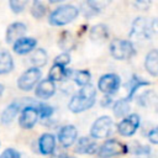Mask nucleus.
Here are the masks:
<instances>
[{
    "instance_id": "nucleus-1",
    "label": "nucleus",
    "mask_w": 158,
    "mask_h": 158,
    "mask_svg": "<svg viewBox=\"0 0 158 158\" xmlns=\"http://www.w3.org/2000/svg\"><path fill=\"white\" fill-rule=\"evenodd\" d=\"M95 98H96V89L91 84L83 86L79 90V93L72 96V99L68 102V109L74 114L83 112L90 109L95 104Z\"/></svg>"
},
{
    "instance_id": "nucleus-2",
    "label": "nucleus",
    "mask_w": 158,
    "mask_h": 158,
    "mask_svg": "<svg viewBox=\"0 0 158 158\" xmlns=\"http://www.w3.org/2000/svg\"><path fill=\"white\" fill-rule=\"evenodd\" d=\"M78 15H79L78 7L73 5H62L51 12L48 22L53 26H64L72 22Z\"/></svg>"
},
{
    "instance_id": "nucleus-3",
    "label": "nucleus",
    "mask_w": 158,
    "mask_h": 158,
    "mask_svg": "<svg viewBox=\"0 0 158 158\" xmlns=\"http://www.w3.org/2000/svg\"><path fill=\"white\" fill-rule=\"evenodd\" d=\"M110 53L115 59L125 60L135 54V47L131 41L116 38L110 42Z\"/></svg>"
},
{
    "instance_id": "nucleus-4",
    "label": "nucleus",
    "mask_w": 158,
    "mask_h": 158,
    "mask_svg": "<svg viewBox=\"0 0 158 158\" xmlns=\"http://www.w3.org/2000/svg\"><path fill=\"white\" fill-rule=\"evenodd\" d=\"M41 70L38 68L31 67L27 70H25L17 79V86L20 90L22 91H30L31 89H33V86L40 83L41 79Z\"/></svg>"
},
{
    "instance_id": "nucleus-5",
    "label": "nucleus",
    "mask_w": 158,
    "mask_h": 158,
    "mask_svg": "<svg viewBox=\"0 0 158 158\" xmlns=\"http://www.w3.org/2000/svg\"><path fill=\"white\" fill-rule=\"evenodd\" d=\"M112 118L109 116H100L99 118L95 120V122L91 125L90 128V136L95 139H101L106 138L112 130Z\"/></svg>"
},
{
    "instance_id": "nucleus-6",
    "label": "nucleus",
    "mask_w": 158,
    "mask_h": 158,
    "mask_svg": "<svg viewBox=\"0 0 158 158\" xmlns=\"http://www.w3.org/2000/svg\"><path fill=\"white\" fill-rule=\"evenodd\" d=\"M128 152L127 146H125L122 142L116 141V139H107L105 141L98 151V156L100 158H111L115 156H120Z\"/></svg>"
},
{
    "instance_id": "nucleus-7",
    "label": "nucleus",
    "mask_w": 158,
    "mask_h": 158,
    "mask_svg": "<svg viewBox=\"0 0 158 158\" xmlns=\"http://www.w3.org/2000/svg\"><path fill=\"white\" fill-rule=\"evenodd\" d=\"M38 117H40V114H38V110L36 107V102H32L31 105H27L21 110L19 123L22 128L30 130L36 125Z\"/></svg>"
},
{
    "instance_id": "nucleus-8",
    "label": "nucleus",
    "mask_w": 158,
    "mask_h": 158,
    "mask_svg": "<svg viewBox=\"0 0 158 158\" xmlns=\"http://www.w3.org/2000/svg\"><path fill=\"white\" fill-rule=\"evenodd\" d=\"M121 85V79L117 74L114 73H109V74H104L99 81H98V88L101 93L110 95L117 91V89Z\"/></svg>"
},
{
    "instance_id": "nucleus-9",
    "label": "nucleus",
    "mask_w": 158,
    "mask_h": 158,
    "mask_svg": "<svg viewBox=\"0 0 158 158\" xmlns=\"http://www.w3.org/2000/svg\"><path fill=\"white\" fill-rule=\"evenodd\" d=\"M139 115L137 114H130L125 118H122L117 125V131L122 136H132L137 128L139 127Z\"/></svg>"
},
{
    "instance_id": "nucleus-10",
    "label": "nucleus",
    "mask_w": 158,
    "mask_h": 158,
    "mask_svg": "<svg viewBox=\"0 0 158 158\" xmlns=\"http://www.w3.org/2000/svg\"><path fill=\"white\" fill-rule=\"evenodd\" d=\"M151 26L149 22L143 17H137L132 23V30L130 37L132 40H146L151 35Z\"/></svg>"
},
{
    "instance_id": "nucleus-11",
    "label": "nucleus",
    "mask_w": 158,
    "mask_h": 158,
    "mask_svg": "<svg viewBox=\"0 0 158 158\" xmlns=\"http://www.w3.org/2000/svg\"><path fill=\"white\" fill-rule=\"evenodd\" d=\"M77 137H78V130L75 128L74 125H65L58 132L59 143L65 148L74 144V142L77 141Z\"/></svg>"
},
{
    "instance_id": "nucleus-12",
    "label": "nucleus",
    "mask_w": 158,
    "mask_h": 158,
    "mask_svg": "<svg viewBox=\"0 0 158 158\" xmlns=\"http://www.w3.org/2000/svg\"><path fill=\"white\" fill-rule=\"evenodd\" d=\"M26 25L22 22H12L11 25L7 26L6 33H5V40L7 43H15L20 38L25 37L26 33Z\"/></svg>"
},
{
    "instance_id": "nucleus-13",
    "label": "nucleus",
    "mask_w": 158,
    "mask_h": 158,
    "mask_svg": "<svg viewBox=\"0 0 158 158\" xmlns=\"http://www.w3.org/2000/svg\"><path fill=\"white\" fill-rule=\"evenodd\" d=\"M36 46H37V41L35 38L22 37L12 44V48H14V52L17 54H27L30 52H33Z\"/></svg>"
},
{
    "instance_id": "nucleus-14",
    "label": "nucleus",
    "mask_w": 158,
    "mask_h": 158,
    "mask_svg": "<svg viewBox=\"0 0 158 158\" xmlns=\"http://www.w3.org/2000/svg\"><path fill=\"white\" fill-rule=\"evenodd\" d=\"M56 93V85L52 80L49 79H43L41 80L37 86H36V90H35V94L38 99H42V100H47L49 99L53 94Z\"/></svg>"
},
{
    "instance_id": "nucleus-15",
    "label": "nucleus",
    "mask_w": 158,
    "mask_h": 158,
    "mask_svg": "<svg viewBox=\"0 0 158 158\" xmlns=\"http://www.w3.org/2000/svg\"><path fill=\"white\" fill-rule=\"evenodd\" d=\"M38 148L42 154H51L56 149V137L52 133H43L38 138Z\"/></svg>"
},
{
    "instance_id": "nucleus-16",
    "label": "nucleus",
    "mask_w": 158,
    "mask_h": 158,
    "mask_svg": "<svg viewBox=\"0 0 158 158\" xmlns=\"http://www.w3.org/2000/svg\"><path fill=\"white\" fill-rule=\"evenodd\" d=\"M98 151H99L98 144L88 137H80L75 146V152L80 154H93Z\"/></svg>"
},
{
    "instance_id": "nucleus-17",
    "label": "nucleus",
    "mask_w": 158,
    "mask_h": 158,
    "mask_svg": "<svg viewBox=\"0 0 158 158\" xmlns=\"http://www.w3.org/2000/svg\"><path fill=\"white\" fill-rule=\"evenodd\" d=\"M144 67L151 75L158 77V49H152L147 53L144 59Z\"/></svg>"
},
{
    "instance_id": "nucleus-18",
    "label": "nucleus",
    "mask_w": 158,
    "mask_h": 158,
    "mask_svg": "<svg viewBox=\"0 0 158 158\" xmlns=\"http://www.w3.org/2000/svg\"><path fill=\"white\" fill-rule=\"evenodd\" d=\"M20 109H21V107H20V102H19V101H12L11 104H9V105L4 109V111L1 112V116H0L1 122L5 123V125L11 123V122L14 121V118L16 117V115L19 114Z\"/></svg>"
},
{
    "instance_id": "nucleus-19",
    "label": "nucleus",
    "mask_w": 158,
    "mask_h": 158,
    "mask_svg": "<svg viewBox=\"0 0 158 158\" xmlns=\"http://www.w3.org/2000/svg\"><path fill=\"white\" fill-rule=\"evenodd\" d=\"M90 38L94 42H105L109 37V28L104 23L95 25L90 28Z\"/></svg>"
},
{
    "instance_id": "nucleus-20",
    "label": "nucleus",
    "mask_w": 158,
    "mask_h": 158,
    "mask_svg": "<svg viewBox=\"0 0 158 158\" xmlns=\"http://www.w3.org/2000/svg\"><path fill=\"white\" fill-rule=\"evenodd\" d=\"M70 73L72 72L67 70L64 67L58 65V64H53L52 68L48 72V79L52 80L53 83L54 81H59V80H63L64 78H67V75H70Z\"/></svg>"
},
{
    "instance_id": "nucleus-21",
    "label": "nucleus",
    "mask_w": 158,
    "mask_h": 158,
    "mask_svg": "<svg viewBox=\"0 0 158 158\" xmlns=\"http://www.w3.org/2000/svg\"><path fill=\"white\" fill-rule=\"evenodd\" d=\"M14 69V59L7 51H0V75L7 74Z\"/></svg>"
},
{
    "instance_id": "nucleus-22",
    "label": "nucleus",
    "mask_w": 158,
    "mask_h": 158,
    "mask_svg": "<svg viewBox=\"0 0 158 158\" xmlns=\"http://www.w3.org/2000/svg\"><path fill=\"white\" fill-rule=\"evenodd\" d=\"M144 85H149V81L147 80H143L142 78H138L136 75L132 77V79H130V81L127 83V99L131 100L133 98V95L136 94V91L141 88V86H144Z\"/></svg>"
},
{
    "instance_id": "nucleus-23",
    "label": "nucleus",
    "mask_w": 158,
    "mask_h": 158,
    "mask_svg": "<svg viewBox=\"0 0 158 158\" xmlns=\"http://www.w3.org/2000/svg\"><path fill=\"white\" fill-rule=\"evenodd\" d=\"M47 59H48V56H47V52L42 48H37L32 52L31 57H30V62L33 64L35 68H40V67H43L46 63H47Z\"/></svg>"
},
{
    "instance_id": "nucleus-24",
    "label": "nucleus",
    "mask_w": 158,
    "mask_h": 158,
    "mask_svg": "<svg viewBox=\"0 0 158 158\" xmlns=\"http://www.w3.org/2000/svg\"><path fill=\"white\" fill-rule=\"evenodd\" d=\"M114 114L117 117H126L128 116V111H130V100L127 98L120 99L114 104Z\"/></svg>"
},
{
    "instance_id": "nucleus-25",
    "label": "nucleus",
    "mask_w": 158,
    "mask_h": 158,
    "mask_svg": "<svg viewBox=\"0 0 158 158\" xmlns=\"http://www.w3.org/2000/svg\"><path fill=\"white\" fill-rule=\"evenodd\" d=\"M58 44L63 51H70L75 47V41H74V37L72 36V33H69L68 31H64V32H62V35L59 37Z\"/></svg>"
},
{
    "instance_id": "nucleus-26",
    "label": "nucleus",
    "mask_w": 158,
    "mask_h": 158,
    "mask_svg": "<svg viewBox=\"0 0 158 158\" xmlns=\"http://www.w3.org/2000/svg\"><path fill=\"white\" fill-rule=\"evenodd\" d=\"M90 78H91V74L89 70H78V72H74V81L79 85V86H86L89 85L90 83Z\"/></svg>"
},
{
    "instance_id": "nucleus-27",
    "label": "nucleus",
    "mask_w": 158,
    "mask_h": 158,
    "mask_svg": "<svg viewBox=\"0 0 158 158\" xmlns=\"http://www.w3.org/2000/svg\"><path fill=\"white\" fill-rule=\"evenodd\" d=\"M46 10H47V9H46V6H44V4H43L42 1L36 0V1L32 2L31 14H32L33 17H36V19H42V17L46 15Z\"/></svg>"
},
{
    "instance_id": "nucleus-28",
    "label": "nucleus",
    "mask_w": 158,
    "mask_h": 158,
    "mask_svg": "<svg viewBox=\"0 0 158 158\" xmlns=\"http://www.w3.org/2000/svg\"><path fill=\"white\" fill-rule=\"evenodd\" d=\"M127 151H130V152H132L135 154H149L151 148L148 146H143L141 143L133 142L132 144L127 146Z\"/></svg>"
},
{
    "instance_id": "nucleus-29",
    "label": "nucleus",
    "mask_w": 158,
    "mask_h": 158,
    "mask_svg": "<svg viewBox=\"0 0 158 158\" xmlns=\"http://www.w3.org/2000/svg\"><path fill=\"white\" fill-rule=\"evenodd\" d=\"M36 107L38 110L40 117H42V118H47L53 114V107L49 105H46L43 102H36Z\"/></svg>"
},
{
    "instance_id": "nucleus-30",
    "label": "nucleus",
    "mask_w": 158,
    "mask_h": 158,
    "mask_svg": "<svg viewBox=\"0 0 158 158\" xmlns=\"http://www.w3.org/2000/svg\"><path fill=\"white\" fill-rule=\"evenodd\" d=\"M9 5H10V9L12 10V12L20 14V12L23 11L25 6L27 5V1H25V0H11L9 2Z\"/></svg>"
},
{
    "instance_id": "nucleus-31",
    "label": "nucleus",
    "mask_w": 158,
    "mask_h": 158,
    "mask_svg": "<svg viewBox=\"0 0 158 158\" xmlns=\"http://www.w3.org/2000/svg\"><path fill=\"white\" fill-rule=\"evenodd\" d=\"M69 62H70V56L67 52H63V53L58 54L54 59V64H58V65H62V67H65Z\"/></svg>"
},
{
    "instance_id": "nucleus-32",
    "label": "nucleus",
    "mask_w": 158,
    "mask_h": 158,
    "mask_svg": "<svg viewBox=\"0 0 158 158\" xmlns=\"http://www.w3.org/2000/svg\"><path fill=\"white\" fill-rule=\"evenodd\" d=\"M0 158H21V156H20V153L15 148H6L1 153Z\"/></svg>"
},
{
    "instance_id": "nucleus-33",
    "label": "nucleus",
    "mask_w": 158,
    "mask_h": 158,
    "mask_svg": "<svg viewBox=\"0 0 158 158\" xmlns=\"http://www.w3.org/2000/svg\"><path fill=\"white\" fill-rule=\"evenodd\" d=\"M148 139L153 144H158V126L148 132Z\"/></svg>"
},
{
    "instance_id": "nucleus-34",
    "label": "nucleus",
    "mask_w": 158,
    "mask_h": 158,
    "mask_svg": "<svg viewBox=\"0 0 158 158\" xmlns=\"http://www.w3.org/2000/svg\"><path fill=\"white\" fill-rule=\"evenodd\" d=\"M111 104H112V100H111V98H110L109 95H106V96H104V98L101 99V106L107 107V106L111 105Z\"/></svg>"
},
{
    "instance_id": "nucleus-35",
    "label": "nucleus",
    "mask_w": 158,
    "mask_h": 158,
    "mask_svg": "<svg viewBox=\"0 0 158 158\" xmlns=\"http://www.w3.org/2000/svg\"><path fill=\"white\" fill-rule=\"evenodd\" d=\"M4 90H5V88H4V85H2V84H0V96L2 95V93H4Z\"/></svg>"
},
{
    "instance_id": "nucleus-36",
    "label": "nucleus",
    "mask_w": 158,
    "mask_h": 158,
    "mask_svg": "<svg viewBox=\"0 0 158 158\" xmlns=\"http://www.w3.org/2000/svg\"><path fill=\"white\" fill-rule=\"evenodd\" d=\"M64 158H75V157H69V156H67V157H64Z\"/></svg>"
}]
</instances>
